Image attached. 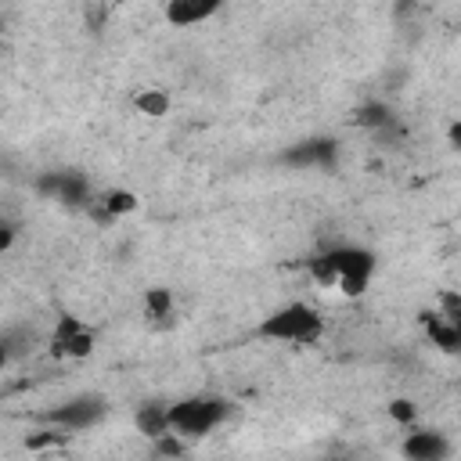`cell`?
I'll return each mask as SVG.
<instances>
[{
	"mask_svg": "<svg viewBox=\"0 0 461 461\" xmlns=\"http://www.w3.org/2000/svg\"><path fill=\"white\" fill-rule=\"evenodd\" d=\"M230 418V403L223 396H187V400H176L169 403L166 411V421H169V432H176L180 439H202L209 436L216 425H223Z\"/></svg>",
	"mask_w": 461,
	"mask_h": 461,
	"instance_id": "1",
	"label": "cell"
},
{
	"mask_svg": "<svg viewBox=\"0 0 461 461\" xmlns=\"http://www.w3.org/2000/svg\"><path fill=\"white\" fill-rule=\"evenodd\" d=\"M331 274V288H339L342 295H360L371 277H375V252L360 249V245H335L321 252Z\"/></svg>",
	"mask_w": 461,
	"mask_h": 461,
	"instance_id": "2",
	"label": "cell"
},
{
	"mask_svg": "<svg viewBox=\"0 0 461 461\" xmlns=\"http://www.w3.org/2000/svg\"><path fill=\"white\" fill-rule=\"evenodd\" d=\"M324 331L321 317L313 306L306 303H288L281 310H274L263 324H259V339H270V342H295V346H310L317 342Z\"/></svg>",
	"mask_w": 461,
	"mask_h": 461,
	"instance_id": "3",
	"label": "cell"
},
{
	"mask_svg": "<svg viewBox=\"0 0 461 461\" xmlns=\"http://www.w3.org/2000/svg\"><path fill=\"white\" fill-rule=\"evenodd\" d=\"M104 414H108L104 396H97V393H79V396L58 403L54 411H47V421H50V425H61V429H68V432H86V429L101 425Z\"/></svg>",
	"mask_w": 461,
	"mask_h": 461,
	"instance_id": "4",
	"label": "cell"
},
{
	"mask_svg": "<svg viewBox=\"0 0 461 461\" xmlns=\"http://www.w3.org/2000/svg\"><path fill=\"white\" fill-rule=\"evenodd\" d=\"M36 191L54 198V202H61V205H72V209H83V205L94 202L86 176L76 173V169H50V173H43L36 180Z\"/></svg>",
	"mask_w": 461,
	"mask_h": 461,
	"instance_id": "5",
	"label": "cell"
},
{
	"mask_svg": "<svg viewBox=\"0 0 461 461\" xmlns=\"http://www.w3.org/2000/svg\"><path fill=\"white\" fill-rule=\"evenodd\" d=\"M94 342H97L94 328H86L79 317L65 313V317H58V328H54V335H50V353H54L58 360H61V357L83 360V357L94 353Z\"/></svg>",
	"mask_w": 461,
	"mask_h": 461,
	"instance_id": "6",
	"label": "cell"
},
{
	"mask_svg": "<svg viewBox=\"0 0 461 461\" xmlns=\"http://www.w3.org/2000/svg\"><path fill=\"white\" fill-rule=\"evenodd\" d=\"M339 158V140L335 137H306L281 151V166L288 169H331Z\"/></svg>",
	"mask_w": 461,
	"mask_h": 461,
	"instance_id": "7",
	"label": "cell"
},
{
	"mask_svg": "<svg viewBox=\"0 0 461 461\" xmlns=\"http://www.w3.org/2000/svg\"><path fill=\"white\" fill-rule=\"evenodd\" d=\"M407 429H411V425H407ZM400 454L411 457V461H447V457L454 454V447H450V439H447L443 432H436V429H411V432L403 436Z\"/></svg>",
	"mask_w": 461,
	"mask_h": 461,
	"instance_id": "8",
	"label": "cell"
},
{
	"mask_svg": "<svg viewBox=\"0 0 461 461\" xmlns=\"http://www.w3.org/2000/svg\"><path fill=\"white\" fill-rule=\"evenodd\" d=\"M223 7V0H166V22L176 25V29H187V25H198V22H209L216 11Z\"/></svg>",
	"mask_w": 461,
	"mask_h": 461,
	"instance_id": "9",
	"label": "cell"
},
{
	"mask_svg": "<svg viewBox=\"0 0 461 461\" xmlns=\"http://www.w3.org/2000/svg\"><path fill=\"white\" fill-rule=\"evenodd\" d=\"M421 321H425V335L432 339L436 349H443V353H457L461 349V324L439 317L436 310L432 313H421Z\"/></svg>",
	"mask_w": 461,
	"mask_h": 461,
	"instance_id": "10",
	"label": "cell"
},
{
	"mask_svg": "<svg viewBox=\"0 0 461 461\" xmlns=\"http://www.w3.org/2000/svg\"><path fill=\"white\" fill-rule=\"evenodd\" d=\"M166 411H169V403H162V400H148V403H140V407H137V418H133V421H137V432H144L148 439L169 432Z\"/></svg>",
	"mask_w": 461,
	"mask_h": 461,
	"instance_id": "11",
	"label": "cell"
},
{
	"mask_svg": "<svg viewBox=\"0 0 461 461\" xmlns=\"http://www.w3.org/2000/svg\"><path fill=\"white\" fill-rule=\"evenodd\" d=\"M393 119V108L385 104V101H364L357 112H353V126H360V130H378V126H385Z\"/></svg>",
	"mask_w": 461,
	"mask_h": 461,
	"instance_id": "12",
	"label": "cell"
},
{
	"mask_svg": "<svg viewBox=\"0 0 461 461\" xmlns=\"http://www.w3.org/2000/svg\"><path fill=\"white\" fill-rule=\"evenodd\" d=\"M137 112L140 115H148V119H162L169 108H173V97L166 94V90H158V86H148V90H140L137 94Z\"/></svg>",
	"mask_w": 461,
	"mask_h": 461,
	"instance_id": "13",
	"label": "cell"
},
{
	"mask_svg": "<svg viewBox=\"0 0 461 461\" xmlns=\"http://www.w3.org/2000/svg\"><path fill=\"white\" fill-rule=\"evenodd\" d=\"M144 313L151 321H169L173 317V292L169 288H148L144 292Z\"/></svg>",
	"mask_w": 461,
	"mask_h": 461,
	"instance_id": "14",
	"label": "cell"
},
{
	"mask_svg": "<svg viewBox=\"0 0 461 461\" xmlns=\"http://www.w3.org/2000/svg\"><path fill=\"white\" fill-rule=\"evenodd\" d=\"M68 429H61V425H50V429H36V432H29L25 436V447L29 450H54V447H61V443H68Z\"/></svg>",
	"mask_w": 461,
	"mask_h": 461,
	"instance_id": "15",
	"label": "cell"
},
{
	"mask_svg": "<svg viewBox=\"0 0 461 461\" xmlns=\"http://www.w3.org/2000/svg\"><path fill=\"white\" fill-rule=\"evenodd\" d=\"M436 313L447 317V321H454V324H461V295H457L454 288H447V292L436 299Z\"/></svg>",
	"mask_w": 461,
	"mask_h": 461,
	"instance_id": "16",
	"label": "cell"
},
{
	"mask_svg": "<svg viewBox=\"0 0 461 461\" xmlns=\"http://www.w3.org/2000/svg\"><path fill=\"white\" fill-rule=\"evenodd\" d=\"M414 414H418V411H414L411 400H389V418H393L396 425H403V429L414 425Z\"/></svg>",
	"mask_w": 461,
	"mask_h": 461,
	"instance_id": "17",
	"label": "cell"
},
{
	"mask_svg": "<svg viewBox=\"0 0 461 461\" xmlns=\"http://www.w3.org/2000/svg\"><path fill=\"white\" fill-rule=\"evenodd\" d=\"M14 238H18V227H14L11 220L0 216V252H7V249L14 245Z\"/></svg>",
	"mask_w": 461,
	"mask_h": 461,
	"instance_id": "18",
	"label": "cell"
},
{
	"mask_svg": "<svg viewBox=\"0 0 461 461\" xmlns=\"http://www.w3.org/2000/svg\"><path fill=\"white\" fill-rule=\"evenodd\" d=\"M11 364V349H7V339L0 335V367H7Z\"/></svg>",
	"mask_w": 461,
	"mask_h": 461,
	"instance_id": "19",
	"label": "cell"
},
{
	"mask_svg": "<svg viewBox=\"0 0 461 461\" xmlns=\"http://www.w3.org/2000/svg\"><path fill=\"white\" fill-rule=\"evenodd\" d=\"M457 140H461V126L454 122V126H450V148H457Z\"/></svg>",
	"mask_w": 461,
	"mask_h": 461,
	"instance_id": "20",
	"label": "cell"
},
{
	"mask_svg": "<svg viewBox=\"0 0 461 461\" xmlns=\"http://www.w3.org/2000/svg\"><path fill=\"white\" fill-rule=\"evenodd\" d=\"M0 36H4V22H0Z\"/></svg>",
	"mask_w": 461,
	"mask_h": 461,
	"instance_id": "21",
	"label": "cell"
}]
</instances>
